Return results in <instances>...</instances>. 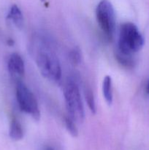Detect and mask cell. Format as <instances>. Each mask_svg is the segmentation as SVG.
<instances>
[{"mask_svg":"<svg viewBox=\"0 0 149 150\" xmlns=\"http://www.w3.org/2000/svg\"><path fill=\"white\" fill-rule=\"evenodd\" d=\"M16 98L20 110L30 114L36 121H39L40 111L37 101L30 89L21 81H18L16 85Z\"/></svg>","mask_w":149,"mask_h":150,"instance_id":"cell-5","label":"cell"},{"mask_svg":"<svg viewBox=\"0 0 149 150\" xmlns=\"http://www.w3.org/2000/svg\"><path fill=\"white\" fill-rule=\"evenodd\" d=\"M42 1H45V0H42Z\"/></svg>","mask_w":149,"mask_h":150,"instance_id":"cell-17","label":"cell"},{"mask_svg":"<svg viewBox=\"0 0 149 150\" xmlns=\"http://www.w3.org/2000/svg\"><path fill=\"white\" fill-rule=\"evenodd\" d=\"M9 72L15 78L22 77L25 73V65L22 57L17 53L10 55L7 63Z\"/></svg>","mask_w":149,"mask_h":150,"instance_id":"cell-6","label":"cell"},{"mask_svg":"<svg viewBox=\"0 0 149 150\" xmlns=\"http://www.w3.org/2000/svg\"><path fill=\"white\" fill-rule=\"evenodd\" d=\"M10 136L15 141L20 140L23 136V130L21 125L16 119H13L10 123Z\"/></svg>","mask_w":149,"mask_h":150,"instance_id":"cell-9","label":"cell"},{"mask_svg":"<svg viewBox=\"0 0 149 150\" xmlns=\"http://www.w3.org/2000/svg\"><path fill=\"white\" fill-rule=\"evenodd\" d=\"M115 58L117 61L125 67L131 68L134 67L135 64V60H134V56L133 55H127V54H124L122 53L116 51L115 54Z\"/></svg>","mask_w":149,"mask_h":150,"instance_id":"cell-10","label":"cell"},{"mask_svg":"<svg viewBox=\"0 0 149 150\" xmlns=\"http://www.w3.org/2000/svg\"><path fill=\"white\" fill-rule=\"evenodd\" d=\"M69 59H70V62L74 65H77V64H80L82 59L80 48H77V47L72 48L69 53Z\"/></svg>","mask_w":149,"mask_h":150,"instance_id":"cell-12","label":"cell"},{"mask_svg":"<svg viewBox=\"0 0 149 150\" xmlns=\"http://www.w3.org/2000/svg\"><path fill=\"white\" fill-rule=\"evenodd\" d=\"M8 42V44L10 45H13V44H14V42H13V40H11V39L8 40V42Z\"/></svg>","mask_w":149,"mask_h":150,"instance_id":"cell-14","label":"cell"},{"mask_svg":"<svg viewBox=\"0 0 149 150\" xmlns=\"http://www.w3.org/2000/svg\"><path fill=\"white\" fill-rule=\"evenodd\" d=\"M144 39L135 24L127 22L120 29L118 49L119 52L127 55H133L143 46Z\"/></svg>","mask_w":149,"mask_h":150,"instance_id":"cell-1","label":"cell"},{"mask_svg":"<svg viewBox=\"0 0 149 150\" xmlns=\"http://www.w3.org/2000/svg\"><path fill=\"white\" fill-rule=\"evenodd\" d=\"M46 150H53L52 149V148H48V149H46Z\"/></svg>","mask_w":149,"mask_h":150,"instance_id":"cell-16","label":"cell"},{"mask_svg":"<svg viewBox=\"0 0 149 150\" xmlns=\"http://www.w3.org/2000/svg\"><path fill=\"white\" fill-rule=\"evenodd\" d=\"M64 122H65L66 128L70 133V135L72 136L73 137H77V135H78V130L76 127L75 122L70 117H66Z\"/></svg>","mask_w":149,"mask_h":150,"instance_id":"cell-13","label":"cell"},{"mask_svg":"<svg viewBox=\"0 0 149 150\" xmlns=\"http://www.w3.org/2000/svg\"><path fill=\"white\" fill-rule=\"evenodd\" d=\"M146 92H147L148 94H149V81L148 83L147 86H146Z\"/></svg>","mask_w":149,"mask_h":150,"instance_id":"cell-15","label":"cell"},{"mask_svg":"<svg viewBox=\"0 0 149 150\" xmlns=\"http://www.w3.org/2000/svg\"><path fill=\"white\" fill-rule=\"evenodd\" d=\"M8 18L13 21L15 26L18 29H21L23 26L24 20H23V13L16 4H13L10 8L8 13Z\"/></svg>","mask_w":149,"mask_h":150,"instance_id":"cell-7","label":"cell"},{"mask_svg":"<svg viewBox=\"0 0 149 150\" xmlns=\"http://www.w3.org/2000/svg\"><path fill=\"white\" fill-rule=\"evenodd\" d=\"M102 92L105 101L108 105H111L112 103V79L110 76H106L102 82Z\"/></svg>","mask_w":149,"mask_h":150,"instance_id":"cell-8","label":"cell"},{"mask_svg":"<svg viewBox=\"0 0 149 150\" xmlns=\"http://www.w3.org/2000/svg\"><path fill=\"white\" fill-rule=\"evenodd\" d=\"M64 99L69 117L75 123H82L85 118L84 107L75 81L70 79L64 86Z\"/></svg>","mask_w":149,"mask_h":150,"instance_id":"cell-3","label":"cell"},{"mask_svg":"<svg viewBox=\"0 0 149 150\" xmlns=\"http://www.w3.org/2000/svg\"><path fill=\"white\" fill-rule=\"evenodd\" d=\"M35 61L41 74L52 81H58L61 77V70L58 57L50 48L40 47L35 55Z\"/></svg>","mask_w":149,"mask_h":150,"instance_id":"cell-2","label":"cell"},{"mask_svg":"<svg viewBox=\"0 0 149 150\" xmlns=\"http://www.w3.org/2000/svg\"><path fill=\"white\" fill-rule=\"evenodd\" d=\"M84 95L86 103H87L88 107L90 109L91 112L93 114H95L96 113V105L93 91L91 90V89L90 87H89V86L86 87V88L84 89Z\"/></svg>","mask_w":149,"mask_h":150,"instance_id":"cell-11","label":"cell"},{"mask_svg":"<svg viewBox=\"0 0 149 150\" xmlns=\"http://www.w3.org/2000/svg\"><path fill=\"white\" fill-rule=\"evenodd\" d=\"M98 24L108 40L113 39L115 29V15L113 6L108 0L99 1L96 9Z\"/></svg>","mask_w":149,"mask_h":150,"instance_id":"cell-4","label":"cell"}]
</instances>
